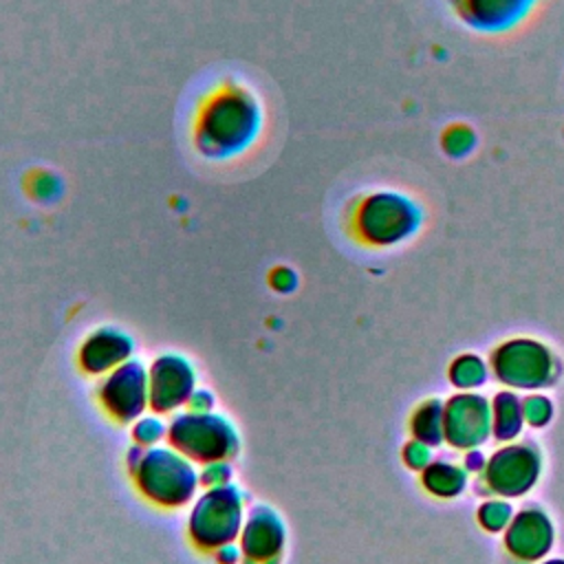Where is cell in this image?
Here are the masks:
<instances>
[{
  "instance_id": "6da1fadb",
  "label": "cell",
  "mask_w": 564,
  "mask_h": 564,
  "mask_svg": "<svg viewBox=\"0 0 564 564\" xmlns=\"http://www.w3.org/2000/svg\"><path fill=\"white\" fill-rule=\"evenodd\" d=\"M275 112L258 77L220 68L200 77L183 106L187 156L205 172L240 174L269 150Z\"/></svg>"
},
{
  "instance_id": "7a4b0ae2",
  "label": "cell",
  "mask_w": 564,
  "mask_h": 564,
  "mask_svg": "<svg viewBox=\"0 0 564 564\" xmlns=\"http://www.w3.org/2000/svg\"><path fill=\"white\" fill-rule=\"evenodd\" d=\"M172 443L198 460H220L234 449V434L225 421L216 416L189 414L170 427Z\"/></svg>"
},
{
  "instance_id": "3957f363",
  "label": "cell",
  "mask_w": 564,
  "mask_h": 564,
  "mask_svg": "<svg viewBox=\"0 0 564 564\" xmlns=\"http://www.w3.org/2000/svg\"><path fill=\"white\" fill-rule=\"evenodd\" d=\"M139 482L143 491L161 502L178 505L194 491V471L189 465L170 452H150L139 469Z\"/></svg>"
},
{
  "instance_id": "277c9868",
  "label": "cell",
  "mask_w": 564,
  "mask_h": 564,
  "mask_svg": "<svg viewBox=\"0 0 564 564\" xmlns=\"http://www.w3.org/2000/svg\"><path fill=\"white\" fill-rule=\"evenodd\" d=\"M240 527V500L234 489H214L192 513V535L198 544L218 546L231 540Z\"/></svg>"
},
{
  "instance_id": "5b68a950",
  "label": "cell",
  "mask_w": 564,
  "mask_h": 564,
  "mask_svg": "<svg viewBox=\"0 0 564 564\" xmlns=\"http://www.w3.org/2000/svg\"><path fill=\"white\" fill-rule=\"evenodd\" d=\"M192 392V372L178 357H163L150 375V403L156 410L181 405Z\"/></svg>"
},
{
  "instance_id": "8992f818",
  "label": "cell",
  "mask_w": 564,
  "mask_h": 564,
  "mask_svg": "<svg viewBox=\"0 0 564 564\" xmlns=\"http://www.w3.org/2000/svg\"><path fill=\"white\" fill-rule=\"evenodd\" d=\"M145 399H148L145 372L137 361L121 366L110 377V381L106 383V390H104L106 405L121 419L137 416L143 410Z\"/></svg>"
},
{
  "instance_id": "52a82bcc",
  "label": "cell",
  "mask_w": 564,
  "mask_h": 564,
  "mask_svg": "<svg viewBox=\"0 0 564 564\" xmlns=\"http://www.w3.org/2000/svg\"><path fill=\"white\" fill-rule=\"evenodd\" d=\"M282 544V527L278 524L275 516L267 509H258L251 513L247 531L242 535V549L247 555L256 560L271 557L280 551Z\"/></svg>"
},
{
  "instance_id": "ba28073f",
  "label": "cell",
  "mask_w": 564,
  "mask_h": 564,
  "mask_svg": "<svg viewBox=\"0 0 564 564\" xmlns=\"http://www.w3.org/2000/svg\"><path fill=\"white\" fill-rule=\"evenodd\" d=\"M357 212H359V227L372 238H377L379 231H386L388 223L394 225L399 223V218H408L405 203L390 194H377L366 198Z\"/></svg>"
},
{
  "instance_id": "9c48e42d",
  "label": "cell",
  "mask_w": 564,
  "mask_h": 564,
  "mask_svg": "<svg viewBox=\"0 0 564 564\" xmlns=\"http://www.w3.org/2000/svg\"><path fill=\"white\" fill-rule=\"evenodd\" d=\"M128 350H130V341L123 335L112 330H101L86 341L82 350V364L90 372H99L117 364L121 357H126Z\"/></svg>"
},
{
  "instance_id": "30bf717a",
  "label": "cell",
  "mask_w": 564,
  "mask_h": 564,
  "mask_svg": "<svg viewBox=\"0 0 564 564\" xmlns=\"http://www.w3.org/2000/svg\"><path fill=\"white\" fill-rule=\"evenodd\" d=\"M137 430H145V432H148L145 441H154V438H159L161 432H163V427H161L156 421H141V425H139Z\"/></svg>"
}]
</instances>
